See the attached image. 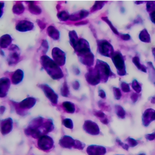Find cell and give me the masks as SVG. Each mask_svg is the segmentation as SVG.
I'll return each instance as SVG.
<instances>
[{
	"label": "cell",
	"instance_id": "6da1fadb",
	"mask_svg": "<svg viewBox=\"0 0 155 155\" xmlns=\"http://www.w3.org/2000/svg\"><path fill=\"white\" fill-rule=\"evenodd\" d=\"M43 68L54 80H59L64 77V73L59 66L49 57L44 55L40 58Z\"/></svg>",
	"mask_w": 155,
	"mask_h": 155
},
{
	"label": "cell",
	"instance_id": "7a4b0ae2",
	"mask_svg": "<svg viewBox=\"0 0 155 155\" xmlns=\"http://www.w3.org/2000/svg\"><path fill=\"white\" fill-rule=\"evenodd\" d=\"M95 68L99 73L101 81L104 83H106L109 77H112L114 75L110 70V68L109 64L102 61L97 60Z\"/></svg>",
	"mask_w": 155,
	"mask_h": 155
},
{
	"label": "cell",
	"instance_id": "3957f363",
	"mask_svg": "<svg viewBox=\"0 0 155 155\" xmlns=\"http://www.w3.org/2000/svg\"><path fill=\"white\" fill-rule=\"evenodd\" d=\"M112 59L113 64H114L117 74L120 76H123L126 75V69L124 62V57L119 51H116L113 54Z\"/></svg>",
	"mask_w": 155,
	"mask_h": 155
},
{
	"label": "cell",
	"instance_id": "277c9868",
	"mask_svg": "<svg viewBox=\"0 0 155 155\" xmlns=\"http://www.w3.org/2000/svg\"><path fill=\"white\" fill-rule=\"evenodd\" d=\"M97 46L99 53L104 57L112 58L114 53L113 46L105 40H98Z\"/></svg>",
	"mask_w": 155,
	"mask_h": 155
},
{
	"label": "cell",
	"instance_id": "5b68a950",
	"mask_svg": "<svg viewBox=\"0 0 155 155\" xmlns=\"http://www.w3.org/2000/svg\"><path fill=\"white\" fill-rule=\"evenodd\" d=\"M86 81L89 84L96 85L101 81V78L97 68L90 69L85 74Z\"/></svg>",
	"mask_w": 155,
	"mask_h": 155
},
{
	"label": "cell",
	"instance_id": "8992f818",
	"mask_svg": "<svg viewBox=\"0 0 155 155\" xmlns=\"http://www.w3.org/2000/svg\"><path fill=\"white\" fill-rule=\"evenodd\" d=\"M38 87L44 92L45 96L51 101V102L54 105H57L58 101V96L49 85L42 84L39 85Z\"/></svg>",
	"mask_w": 155,
	"mask_h": 155
},
{
	"label": "cell",
	"instance_id": "52a82bcc",
	"mask_svg": "<svg viewBox=\"0 0 155 155\" xmlns=\"http://www.w3.org/2000/svg\"><path fill=\"white\" fill-rule=\"evenodd\" d=\"M52 56L54 61L59 66H64L66 62V54L59 48H54L52 51Z\"/></svg>",
	"mask_w": 155,
	"mask_h": 155
},
{
	"label": "cell",
	"instance_id": "ba28073f",
	"mask_svg": "<svg viewBox=\"0 0 155 155\" xmlns=\"http://www.w3.org/2000/svg\"><path fill=\"white\" fill-rule=\"evenodd\" d=\"M74 49L78 56L91 52L89 43L83 38H80L79 40L77 45L74 48Z\"/></svg>",
	"mask_w": 155,
	"mask_h": 155
},
{
	"label": "cell",
	"instance_id": "9c48e42d",
	"mask_svg": "<svg viewBox=\"0 0 155 155\" xmlns=\"http://www.w3.org/2000/svg\"><path fill=\"white\" fill-rule=\"evenodd\" d=\"M10 51H12V52L11 53L8 57L7 61L9 65H14L17 64L20 59V55L18 52L19 48L16 45H12L11 46Z\"/></svg>",
	"mask_w": 155,
	"mask_h": 155
},
{
	"label": "cell",
	"instance_id": "30bf717a",
	"mask_svg": "<svg viewBox=\"0 0 155 155\" xmlns=\"http://www.w3.org/2000/svg\"><path fill=\"white\" fill-rule=\"evenodd\" d=\"M83 128L87 133L91 135H98L99 133V128L98 125L90 120L85 121Z\"/></svg>",
	"mask_w": 155,
	"mask_h": 155
},
{
	"label": "cell",
	"instance_id": "8fae6325",
	"mask_svg": "<svg viewBox=\"0 0 155 155\" xmlns=\"http://www.w3.org/2000/svg\"><path fill=\"white\" fill-rule=\"evenodd\" d=\"M34 28V24L31 21L23 20L19 21L16 25V29L21 32H26L32 30Z\"/></svg>",
	"mask_w": 155,
	"mask_h": 155
},
{
	"label": "cell",
	"instance_id": "7c38bea8",
	"mask_svg": "<svg viewBox=\"0 0 155 155\" xmlns=\"http://www.w3.org/2000/svg\"><path fill=\"white\" fill-rule=\"evenodd\" d=\"M80 62L85 66L91 67L94 62V55L91 52L78 55Z\"/></svg>",
	"mask_w": 155,
	"mask_h": 155
},
{
	"label": "cell",
	"instance_id": "4fadbf2b",
	"mask_svg": "<svg viewBox=\"0 0 155 155\" xmlns=\"http://www.w3.org/2000/svg\"><path fill=\"white\" fill-rule=\"evenodd\" d=\"M52 145L53 141L52 138H51L48 136H42L38 141V145L40 148L41 149H43L44 150H49V149L52 148Z\"/></svg>",
	"mask_w": 155,
	"mask_h": 155
},
{
	"label": "cell",
	"instance_id": "5bb4252c",
	"mask_svg": "<svg viewBox=\"0 0 155 155\" xmlns=\"http://www.w3.org/2000/svg\"><path fill=\"white\" fill-rule=\"evenodd\" d=\"M10 80L8 78H1L0 80V88H1V93L0 97L1 98L5 97L7 95L8 92L10 87Z\"/></svg>",
	"mask_w": 155,
	"mask_h": 155
},
{
	"label": "cell",
	"instance_id": "9a60e30c",
	"mask_svg": "<svg viewBox=\"0 0 155 155\" xmlns=\"http://www.w3.org/2000/svg\"><path fill=\"white\" fill-rule=\"evenodd\" d=\"M36 101L37 100L35 98L28 97L18 104V105L21 109H29L35 105Z\"/></svg>",
	"mask_w": 155,
	"mask_h": 155
},
{
	"label": "cell",
	"instance_id": "2e32d148",
	"mask_svg": "<svg viewBox=\"0 0 155 155\" xmlns=\"http://www.w3.org/2000/svg\"><path fill=\"white\" fill-rule=\"evenodd\" d=\"M13 121L11 118L2 120L1 121V132L3 134H8L12 129Z\"/></svg>",
	"mask_w": 155,
	"mask_h": 155
},
{
	"label": "cell",
	"instance_id": "e0dca14e",
	"mask_svg": "<svg viewBox=\"0 0 155 155\" xmlns=\"http://www.w3.org/2000/svg\"><path fill=\"white\" fill-rule=\"evenodd\" d=\"M89 15V12L87 10L82 9L78 12L71 15L69 18V20L71 21H76L78 20H81L83 18H85Z\"/></svg>",
	"mask_w": 155,
	"mask_h": 155
},
{
	"label": "cell",
	"instance_id": "ac0fdd59",
	"mask_svg": "<svg viewBox=\"0 0 155 155\" xmlns=\"http://www.w3.org/2000/svg\"><path fill=\"white\" fill-rule=\"evenodd\" d=\"M105 152V149L103 147L97 146H91L88 148L87 150L90 155H104Z\"/></svg>",
	"mask_w": 155,
	"mask_h": 155
},
{
	"label": "cell",
	"instance_id": "d6986e66",
	"mask_svg": "<svg viewBox=\"0 0 155 155\" xmlns=\"http://www.w3.org/2000/svg\"><path fill=\"white\" fill-rule=\"evenodd\" d=\"M24 77L23 71L21 69H18L15 71L12 76V82L14 84H19Z\"/></svg>",
	"mask_w": 155,
	"mask_h": 155
},
{
	"label": "cell",
	"instance_id": "ffe728a7",
	"mask_svg": "<svg viewBox=\"0 0 155 155\" xmlns=\"http://www.w3.org/2000/svg\"><path fill=\"white\" fill-rule=\"evenodd\" d=\"M12 41L11 36L9 35H2L0 39V45L1 48H6L9 47Z\"/></svg>",
	"mask_w": 155,
	"mask_h": 155
},
{
	"label": "cell",
	"instance_id": "44dd1931",
	"mask_svg": "<svg viewBox=\"0 0 155 155\" xmlns=\"http://www.w3.org/2000/svg\"><path fill=\"white\" fill-rule=\"evenodd\" d=\"M48 35L54 40H58L60 38V33L57 28L52 26H50L47 28Z\"/></svg>",
	"mask_w": 155,
	"mask_h": 155
},
{
	"label": "cell",
	"instance_id": "7402d4cb",
	"mask_svg": "<svg viewBox=\"0 0 155 155\" xmlns=\"http://www.w3.org/2000/svg\"><path fill=\"white\" fill-rule=\"evenodd\" d=\"M60 144L64 147L71 148V146L74 145L75 141L70 137L64 136L60 141Z\"/></svg>",
	"mask_w": 155,
	"mask_h": 155
},
{
	"label": "cell",
	"instance_id": "603a6c76",
	"mask_svg": "<svg viewBox=\"0 0 155 155\" xmlns=\"http://www.w3.org/2000/svg\"><path fill=\"white\" fill-rule=\"evenodd\" d=\"M155 110L152 109H148L145 110L143 115V121L145 124H148L150 120H153V115Z\"/></svg>",
	"mask_w": 155,
	"mask_h": 155
},
{
	"label": "cell",
	"instance_id": "cb8c5ba5",
	"mask_svg": "<svg viewBox=\"0 0 155 155\" xmlns=\"http://www.w3.org/2000/svg\"><path fill=\"white\" fill-rule=\"evenodd\" d=\"M148 70L149 71V80L155 85V68L153 64L150 62L147 63Z\"/></svg>",
	"mask_w": 155,
	"mask_h": 155
},
{
	"label": "cell",
	"instance_id": "d4e9b609",
	"mask_svg": "<svg viewBox=\"0 0 155 155\" xmlns=\"http://www.w3.org/2000/svg\"><path fill=\"white\" fill-rule=\"evenodd\" d=\"M69 40H70L71 45L74 48L75 47V46L77 45L80 39L78 37L76 32L74 30H72V31H69Z\"/></svg>",
	"mask_w": 155,
	"mask_h": 155
},
{
	"label": "cell",
	"instance_id": "484cf974",
	"mask_svg": "<svg viewBox=\"0 0 155 155\" xmlns=\"http://www.w3.org/2000/svg\"><path fill=\"white\" fill-rule=\"evenodd\" d=\"M139 38H140V40L142 42H147V43L150 42V36L149 35L147 30L145 28L142 30L140 32Z\"/></svg>",
	"mask_w": 155,
	"mask_h": 155
},
{
	"label": "cell",
	"instance_id": "4316f807",
	"mask_svg": "<svg viewBox=\"0 0 155 155\" xmlns=\"http://www.w3.org/2000/svg\"><path fill=\"white\" fill-rule=\"evenodd\" d=\"M28 3H30V4L28 5V10L32 14L38 15L41 13V9L38 6L33 4L34 2H28Z\"/></svg>",
	"mask_w": 155,
	"mask_h": 155
},
{
	"label": "cell",
	"instance_id": "83f0119b",
	"mask_svg": "<svg viewBox=\"0 0 155 155\" xmlns=\"http://www.w3.org/2000/svg\"><path fill=\"white\" fill-rule=\"evenodd\" d=\"M62 105L68 113H73L75 112V106L71 102H64Z\"/></svg>",
	"mask_w": 155,
	"mask_h": 155
},
{
	"label": "cell",
	"instance_id": "f1b7e54d",
	"mask_svg": "<svg viewBox=\"0 0 155 155\" xmlns=\"http://www.w3.org/2000/svg\"><path fill=\"white\" fill-rule=\"evenodd\" d=\"M133 62L134 63V64L137 66V68L140 70L142 71L143 72L147 73V68L143 64H140V58L139 57H135L133 58Z\"/></svg>",
	"mask_w": 155,
	"mask_h": 155
},
{
	"label": "cell",
	"instance_id": "f546056e",
	"mask_svg": "<svg viewBox=\"0 0 155 155\" xmlns=\"http://www.w3.org/2000/svg\"><path fill=\"white\" fill-rule=\"evenodd\" d=\"M25 11V7L21 2L16 4L13 7V12L16 15H21Z\"/></svg>",
	"mask_w": 155,
	"mask_h": 155
},
{
	"label": "cell",
	"instance_id": "4dcf8cb0",
	"mask_svg": "<svg viewBox=\"0 0 155 155\" xmlns=\"http://www.w3.org/2000/svg\"><path fill=\"white\" fill-rule=\"evenodd\" d=\"M70 16H71L70 15L64 11H62L60 12L59 13H58V14L57 15V16H58V19L60 21H66L68 19H69Z\"/></svg>",
	"mask_w": 155,
	"mask_h": 155
},
{
	"label": "cell",
	"instance_id": "1f68e13d",
	"mask_svg": "<svg viewBox=\"0 0 155 155\" xmlns=\"http://www.w3.org/2000/svg\"><path fill=\"white\" fill-rule=\"evenodd\" d=\"M105 2H102V1H95V4L93 5V7L91 9V12H94L101 9L102 8L104 7Z\"/></svg>",
	"mask_w": 155,
	"mask_h": 155
},
{
	"label": "cell",
	"instance_id": "d6a6232c",
	"mask_svg": "<svg viewBox=\"0 0 155 155\" xmlns=\"http://www.w3.org/2000/svg\"><path fill=\"white\" fill-rule=\"evenodd\" d=\"M115 109H116V112L119 117L122 118V119L125 117L126 112L121 106L120 105H116Z\"/></svg>",
	"mask_w": 155,
	"mask_h": 155
},
{
	"label": "cell",
	"instance_id": "836d02e7",
	"mask_svg": "<svg viewBox=\"0 0 155 155\" xmlns=\"http://www.w3.org/2000/svg\"><path fill=\"white\" fill-rule=\"evenodd\" d=\"M102 20H103L104 21H105L106 23L109 26V27L111 28V30L113 31V33L117 35H119V31H117V30L116 29V28H114V26H113V24L112 23V22L110 21L108 19L107 17H102Z\"/></svg>",
	"mask_w": 155,
	"mask_h": 155
},
{
	"label": "cell",
	"instance_id": "e575fe53",
	"mask_svg": "<svg viewBox=\"0 0 155 155\" xmlns=\"http://www.w3.org/2000/svg\"><path fill=\"white\" fill-rule=\"evenodd\" d=\"M61 93L63 97H68V95L69 94V88H68L66 81H65L62 85V87L61 89Z\"/></svg>",
	"mask_w": 155,
	"mask_h": 155
},
{
	"label": "cell",
	"instance_id": "d590c367",
	"mask_svg": "<svg viewBox=\"0 0 155 155\" xmlns=\"http://www.w3.org/2000/svg\"><path fill=\"white\" fill-rule=\"evenodd\" d=\"M132 87L134 89V91H135L137 93H140L142 90L141 85L136 80H134L132 83Z\"/></svg>",
	"mask_w": 155,
	"mask_h": 155
},
{
	"label": "cell",
	"instance_id": "8d00e7d4",
	"mask_svg": "<svg viewBox=\"0 0 155 155\" xmlns=\"http://www.w3.org/2000/svg\"><path fill=\"white\" fill-rule=\"evenodd\" d=\"M147 10L149 12L155 11V1H148L147 4Z\"/></svg>",
	"mask_w": 155,
	"mask_h": 155
},
{
	"label": "cell",
	"instance_id": "74e56055",
	"mask_svg": "<svg viewBox=\"0 0 155 155\" xmlns=\"http://www.w3.org/2000/svg\"><path fill=\"white\" fill-rule=\"evenodd\" d=\"M41 47H42V53L44 54H46L49 48V45L48 41L45 40H43L41 42Z\"/></svg>",
	"mask_w": 155,
	"mask_h": 155
},
{
	"label": "cell",
	"instance_id": "f35d334b",
	"mask_svg": "<svg viewBox=\"0 0 155 155\" xmlns=\"http://www.w3.org/2000/svg\"><path fill=\"white\" fill-rule=\"evenodd\" d=\"M113 93L115 98L117 100H119L121 97V93L120 89L116 87H114L113 88Z\"/></svg>",
	"mask_w": 155,
	"mask_h": 155
},
{
	"label": "cell",
	"instance_id": "ab89813d",
	"mask_svg": "<svg viewBox=\"0 0 155 155\" xmlns=\"http://www.w3.org/2000/svg\"><path fill=\"white\" fill-rule=\"evenodd\" d=\"M63 124L64 126L68 128H71L72 129L73 128V121H71V119H66L63 121Z\"/></svg>",
	"mask_w": 155,
	"mask_h": 155
},
{
	"label": "cell",
	"instance_id": "60d3db41",
	"mask_svg": "<svg viewBox=\"0 0 155 155\" xmlns=\"http://www.w3.org/2000/svg\"><path fill=\"white\" fill-rule=\"evenodd\" d=\"M121 88L122 91L124 92H128L130 91V86L126 83L125 82H122L121 84Z\"/></svg>",
	"mask_w": 155,
	"mask_h": 155
},
{
	"label": "cell",
	"instance_id": "b9f144b4",
	"mask_svg": "<svg viewBox=\"0 0 155 155\" xmlns=\"http://www.w3.org/2000/svg\"><path fill=\"white\" fill-rule=\"evenodd\" d=\"M94 115H95L97 117H99V118H102L104 119L105 118V114H104V112H102V111H98V110H94Z\"/></svg>",
	"mask_w": 155,
	"mask_h": 155
},
{
	"label": "cell",
	"instance_id": "7bdbcfd3",
	"mask_svg": "<svg viewBox=\"0 0 155 155\" xmlns=\"http://www.w3.org/2000/svg\"><path fill=\"white\" fill-rule=\"evenodd\" d=\"M37 23H38V25L39 26V27L41 29H44V28H45V27H46V23H44L42 21H40V20H39V19H38V20H37Z\"/></svg>",
	"mask_w": 155,
	"mask_h": 155
},
{
	"label": "cell",
	"instance_id": "ee69618b",
	"mask_svg": "<svg viewBox=\"0 0 155 155\" xmlns=\"http://www.w3.org/2000/svg\"><path fill=\"white\" fill-rule=\"evenodd\" d=\"M120 37H121V38L124 41H128L131 38L130 35L128 34H122L120 35Z\"/></svg>",
	"mask_w": 155,
	"mask_h": 155
},
{
	"label": "cell",
	"instance_id": "f6af8a7d",
	"mask_svg": "<svg viewBox=\"0 0 155 155\" xmlns=\"http://www.w3.org/2000/svg\"><path fill=\"white\" fill-rule=\"evenodd\" d=\"M131 99L132 101H133L134 103H135V102L137 101L138 99V95L137 93L133 94L131 95Z\"/></svg>",
	"mask_w": 155,
	"mask_h": 155
},
{
	"label": "cell",
	"instance_id": "bcb514c9",
	"mask_svg": "<svg viewBox=\"0 0 155 155\" xmlns=\"http://www.w3.org/2000/svg\"><path fill=\"white\" fill-rule=\"evenodd\" d=\"M99 96L102 99L106 98V94L102 90H99L98 91Z\"/></svg>",
	"mask_w": 155,
	"mask_h": 155
},
{
	"label": "cell",
	"instance_id": "7dc6e473",
	"mask_svg": "<svg viewBox=\"0 0 155 155\" xmlns=\"http://www.w3.org/2000/svg\"><path fill=\"white\" fill-rule=\"evenodd\" d=\"M73 87L76 90H78V88H80V83H79V82L78 81H74L73 83Z\"/></svg>",
	"mask_w": 155,
	"mask_h": 155
},
{
	"label": "cell",
	"instance_id": "c3c4849f",
	"mask_svg": "<svg viewBox=\"0 0 155 155\" xmlns=\"http://www.w3.org/2000/svg\"><path fill=\"white\" fill-rule=\"evenodd\" d=\"M149 16H150V20L153 23L155 24V11L152 12L149 15Z\"/></svg>",
	"mask_w": 155,
	"mask_h": 155
},
{
	"label": "cell",
	"instance_id": "681fc988",
	"mask_svg": "<svg viewBox=\"0 0 155 155\" xmlns=\"http://www.w3.org/2000/svg\"><path fill=\"white\" fill-rule=\"evenodd\" d=\"M87 23H88V21H80L78 22L75 24L76 26H80V25H87Z\"/></svg>",
	"mask_w": 155,
	"mask_h": 155
},
{
	"label": "cell",
	"instance_id": "f907efd6",
	"mask_svg": "<svg viewBox=\"0 0 155 155\" xmlns=\"http://www.w3.org/2000/svg\"><path fill=\"white\" fill-rule=\"evenodd\" d=\"M5 107L4 106H1V114L3 113V112L5 111Z\"/></svg>",
	"mask_w": 155,
	"mask_h": 155
},
{
	"label": "cell",
	"instance_id": "816d5d0a",
	"mask_svg": "<svg viewBox=\"0 0 155 155\" xmlns=\"http://www.w3.org/2000/svg\"><path fill=\"white\" fill-rule=\"evenodd\" d=\"M151 103L152 104H155V97H153L151 99Z\"/></svg>",
	"mask_w": 155,
	"mask_h": 155
},
{
	"label": "cell",
	"instance_id": "f5cc1de1",
	"mask_svg": "<svg viewBox=\"0 0 155 155\" xmlns=\"http://www.w3.org/2000/svg\"><path fill=\"white\" fill-rule=\"evenodd\" d=\"M143 2V1H136V2H135V3L137 4H142Z\"/></svg>",
	"mask_w": 155,
	"mask_h": 155
},
{
	"label": "cell",
	"instance_id": "db71d44e",
	"mask_svg": "<svg viewBox=\"0 0 155 155\" xmlns=\"http://www.w3.org/2000/svg\"><path fill=\"white\" fill-rule=\"evenodd\" d=\"M152 53H153V55H154L155 59V48H153L152 49Z\"/></svg>",
	"mask_w": 155,
	"mask_h": 155
},
{
	"label": "cell",
	"instance_id": "11a10c76",
	"mask_svg": "<svg viewBox=\"0 0 155 155\" xmlns=\"http://www.w3.org/2000/svg\"><path fill=\"white\" fill-rule=\"evenodd\" d=\"M153 120H155V111L153 113Z\"/></svg>",
	"mask_w": 155,
	"mask_h": 155
}]
</instances>
